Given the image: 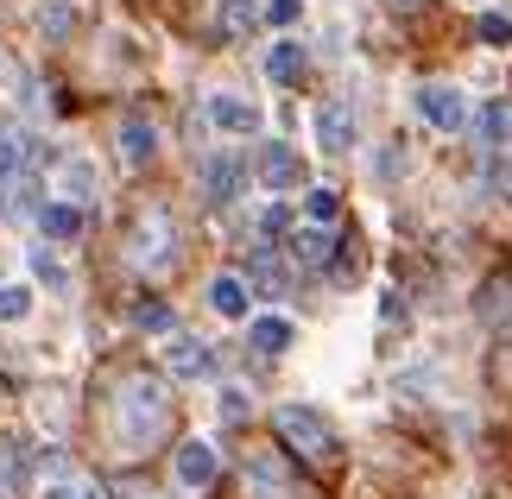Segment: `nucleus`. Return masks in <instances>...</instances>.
Listing matches in <instances>:
<instances>
[{
    "label": "nucleus",
    "instance_id": "nucleus-1",
    "mask_svg": "<svg viewBox=\"0 0 512 499\" xmlns=\"http://www.w3.org/2000/svg\"><path fill=\"white\" fill-rule=\"evenodd\" d=\"M171 411L177 405H171V386H165L159 373H127L121 386H114V411H108L114 449H121V455H146L165 436Z\"/></svg>",
    "mask_w": 512,
    "mask_h": 499
},
{
    "label": "nucleus",
    "instance_id": "nucleus-2",
    "mask_svg": "<svg viewBox=\"0 0 512 499\" xmlns=\"http://www.w3.org/2000/svg\"><path fill=\"white\" fill-rule=\"evenodd\" d=\"M177 259H184V228L171 222V209H146L127 228V266L146 272V278H171Z\"/></svg>",
    "mask_w": 512,
    "mask_h": 499
},
{
    "label": "nucleus",
    "instance_id": "nucleus-3",
    "mask_svg": "<svg viewBox=\"0 0 512 499\" xmlns=\"http://www.w3.org/2000/svg\"><path fill=\"white\" fill-rule=\"evenodd\" d=\"M411 114H418L430 133H468V121H475V108H468V95L456 83H418Z\"/></svg>",
    "mask_w": 512,
    "mask_h": 499
},
{
    "label": "nucleus",
    "instance_id": "nucleus-4",
    "mask_svg": "<svg viewBox=\"0 0 512 499\" xmlns=\"http://www.w3.org/2000/svg\"><path fill=\"white\" fill-rule=\"evenodd\" d=\"M272 424H279V436H285V443L304 455V462H323V455L336 449L329 424H323V417L310 411V405H279V411H272Z\"/></svg>",
    "mask_w": 512,
    "mask_h": 499
},
{
    "label": "nucleus",
    "instance_id": "nucleus-5",
    "mask_svg": "<svg viewBox=\"0 0 512 499\" xmlns=\"http://www.w3.org/2000/svg\"><path fill=\"white\" fill-rule=\"evenodd\" d=\"M215 474H222V455H215L209 436H184L171 455V481L184 487V493H209L215 487Z\"/></svg>",
    "mask_w": 512,
    "mask_h": 499
},
{
    "label": "nucleus",
    "instance_id": "nucleus-6",
    "mask_svg": "<svg viewBox=\"0 0 512 499\" xmlns=\"http://www.w3.org/2000/svg\"><path fill=\"white\" fill-rule=\"evenodd\" d=\"M196 184H203V203L209 209H234V203H241V190H247V165L234 152H209L203 171H196Z\"/></svg>",
    "mask_w": 512,
    "mask_h": 499
},
{
    "label": "nucleus",
    "instance_id": "nucleus-7",
    "mask_svg": "<svg viewBox=\"0 0 512 499\" xmlns=\"http://www.w3.org/2000/svg\"><path fill=\"white\" fill-rule=\"evenodd\" d=\"M310 133H317V146L329 158H348L354 146H361V121H354L348 102H323L317 114H310Z\"/></svg>",
    "mask_w": 512,
    "mask_h": 499
},
{
    "label": "nucleus",
    "instance_id": "nucleus-8",
    "mask_svg": "<svg viewBox=\"0 0 512 499\" xmlns=\"http://www.w3.org/2000/svg\"><path fill=\"white\" fill-rule=\"evenodd\" d=\"M209 127L228 133V139H260L266 114H260V102H247V95H209Z\"/></svg>",
    "mask_w": 512,
    "mask_h": 499
},
{
    "label": "nucleus",
    "instance_id": "nucleus-9",
    "mask_svg": "<svg viewBox=\"0 0 512 499\" xmlns=\"http://www.w3.org/2000/svg\"><path fill=\"white\" fill-rule=\"evenodd\" d=\"M165 373H171V379H209V373H215V348L203 342V335L171 329V335H165Z\"/></svg>",
    "mask_w": 512,
    "mask_h": 499
},
{
    "label": "nucleus",
    "instance_id": "nucleus-10",
    "mask_svg": "<svg viewBox=\"0 0 512 499\" xmlns=\"http://www.w3.org/2000/svg\"><path fill=\"white\" fill-rule=\"evenodd\" d=\"M260 184L272 190V196H291V190H304V152H291V146H279V139H272V146L260 152Z\"/></svg>",
    "mask_w": 512,
    "mask_h": 499
},
{
    "label": "nucleus",
    "instance_id": "nucleus-11",
    "mask_svg": "<svg viewBox=\"0 0 512 499\" xmlns=\"http://www.w3.org/2000/svg\"><path fill=\"white\" fill-rule=\"evenodd\" d=\"M57 190H64V203L89 209L95 196H102V171H95L83 152H64V158H57Z\"/></svg>",
    "mask_w": 512,
    "mask_h": 499
},
{
    "label": "nucleus",
    "instance_id": "nucleus-12",
    "mask_svg": "<svg viewBox=\"0 0 512 499\" xmlns=\"http://www.w3.org/2000/svg\"><path fill=\"white\" fill-rule=\"evenodd\" d=\"M260 70H266L272 89H298L304 70H310V51L298 45V38H272V51L260 57Z\"/></svg>",
    "mask_w": 512,
    "mask_h": 499
},
{
    "label": "nucleus",
    "instance_id": "nucleus-13",
    "mask_svg": "<svg viewBox=\"0 0 512 499\" xmlns=\"http://www.w3.org/2000/svg\"><path fill=\"white\" fill-rule=\"evenodd\" d=\"M209 310L222 316V323H247V316H253L247 278H241V272H215V278H209Z\"/></svg>",
    "mask_w": 512,
    "mask_h": 499
},
{
    "label": "nucleus",
    "instance_id": "nucleus-14",
    "mask_svg": "<svg viewBox=\"0 0 512 499\" xmlns=\"http://www.w3.org/2000/svg\"><path fill=\"white\" fill-rule=\"evenodd\" d=\"M114 152H121V165L146 171L152 158H159V133H152V121H140V114H127L121 133H114Z\"/></svg>",
    "mask_w": 512,
    "mask_h": 499
},
{
    "label": "nucleus",
    "instance_id": "nucleus-15",
    "mask_svg": "<svg viewBox=\"0 0 512 499\" xmlns=\"http://www.w3.org/2000/svg\"><path fill=\"white\" fill-rule=\"evenodd\" d=\"M247 342H253V354H291V342H298V323L291 316H247Z\"/></svg>",
    "mask_w": 512,
    "mask_h": 499
},
{
    "label": "nucleus",
    "instance_id": "nucleus-16",
    "mask_svg": "<svg viewBox=\"0 0 512 499\" xmlns=\"http://www.w3.org/2000/svg\"><path fill=\"white\" fill-rule=\"evenodd\" d=\"M247 481H253V493H279V499H291V493H298V481H291V468H285L272 449L247 455Z\"/></svg>",
    "mask_w": 512,
    "mask_h": 499
},
{
    "label": "nucleus",
    "instance_id": "nucleus-17",
    "mask_svg": "<svg viewBox=\"0 0 512 499\" xmlns=\"http://www.w3.org/2000/svg\"><path fill=\"white\" fill-rule=\"evenodd\" d=\"M32 222L45 228V241H76V234H83V209L76 203H45Z\"/></svg>",
    "mask_w": 512,
    "mask_h": 499
},
{
    "label": "nucleus",
    "instance_id": "nucleus-18",
    "mask_svg": "<svg viewBox=\"0 0 512 499\" xmlns=\"http://www.w3.org/2000/svg\"><path fill=\"white\" fill-rule=\"evenodd\" d=\"M38 209H45V196H38V184H32V177H13V184H7V196H0V215H7V222H32Z\"/></svg>",
    "mask_w": 512,
    "mask_h": 499
},
{
    "label": "nucleus",
    "instance_id": "nucleus-19",
    "mask_svg": "<svg viewBox=\"0 0 512 499\" xmlns=\"http://www.w3.org/2000/svg\"><path fill=\"white\" fill-rule=\"evenodd\" d=\"M32 304H38V291L26 285V278H7V285H0V329L26 323V316H32Z\"/></svg>",
    "mask_w": 512,
    "mask_h": 499
},
{
    "label": "nucleus",
    "instance_id": "nucleus-20",
    "mask_svg": "<svg viewBox=\"0 0 512 499\" xmlns=\"http://www.w3.org/2000/svg\"><path fill=\"white\" fill-rule=\"evenodd\" d=\"M304 222H310V228H336V222H342V196L329 190V184H310V190H304Z\"/></svg>",
    "mask_w": 512,
    "mask_h": 499
},
{
    "label": "nucleus",
    "instance_id": "nucleus-21",
    "mask_svg": "<svg viewBox=\"0 0 512 499\" xmlns=\"http://www.w3.org/2000/svg\"><path fill=\"white\" fill-rule=\"evenodd\" d=\"M475 127H481V139H487L494 152H506V146H512V108H506V102H481Z\"/></svg>",
    "mask_w": 512,
    "mask_h": 499
},
{
    "label": "nucleus",
    "instance_id": "nucleus-22",
    "mask_svg": "<svg viewBox=\"0 0 512 499\" xmlns=\"http://www.w3.org/2000/svg\"><path fill=\"white\" fill-rule=\"evenodd\" d=\"M329 247H336V241H329V228H298V234H291V259H298V266H323V259H329Z\"/></svg>",
    "mask_w": 512,
    "mask_h": 499
},
{
    "label": "nucleus",
    "instance_id": "nucleus-23",
    "mask_svg": "<svg viewBox=\"0 0 512 499\" xmlns=\"http://www.w3.org/2000/svg\"><path fill=\"white\" fill-rule=\"evenodd\" d=\"M32 278H38L45 291H70V266H64L51 247H32Z\"/></svg>",
    "mask_w": 512,
    "mask_h": 499
},
{
    "label": "nucleus",
    "instance_id": "nucleus-24",
    "mask_svg": "<svg viewBox=\"0 0 512 499\" xmlns=\"http://www.w3.org/2000/svg\"><path fill=\"white\" fill-rule=\"evenodd\" d=\"M475 38H481L487 51H506V45H512V19H506V13H481V19H475Z\"/></svg>",
    "mask_w": 512,
    "mask_h": 499
},
{
    "label": "nucleus",
    "instance_id": "nucleus-25",
    "mask_svg": "<svg viewBox=\"0 0 512 499\" xmlns=\"http://www.w3.org/2000/svg\"><path fill=\"white\" fill-rule=\"evenodd\" d=\"M253 228H260V241H279V234L291 228V209H285V196H272V203L253 215Z\"/></svg>",
    "mask_w": 512,
    "mask_h": 499
},
{
    "label": "nucleus",
    "instance_id": "nucleus-26",
    "mask_svg": "<svg viewBox=\"0 0 512 499\" xmlns=\"http://www.w3.org/2000/svg\"><path fill=\"white\" fill-rule=\"evenodd\" d=\"M215 411H222L228 424H247V417H253V398H247V386H222V392H215Z\"/></svg>",
    "mask_w": 512,
    "mask_h": 499
},
{
    "label": "nucleus",
    "instance_id": "nucleus-27",
    "mask_svg": "<svg viewBox=\"0 0 512 499\" xmlns=\"http://www.w3.org/2000/svg\"><path fill=\"white\" fill-rule=\"evenodd\" d=\"M253 13H260V0H215V19H222L228 32H247Z\"/></svg>",
    "mask_w": 512,
    "mask_h": 499
},
{
    "label": "nucleus",
    "instance_id": "nucleus-28",
    "mask_svg": "<svg viewBox=\"0 0 512 499\" xmlns=\"http://www.w3.org/2000/svg\"><path fill=\"white\" fill-rule=\"evenodd\" d=\"M298 13H304V0H260V19H266V26H298Z\"/></svg>",
    "mask_w": 512,
    "mask_h": 499
},
{
    "label": "nucleus",
    "instance_id": "nucleus-29",
    "mask_svg": "<svg viewBox=\"0 0 512 499\" xmlns=\"http://www.w3.org/2000/svg\"><path fill=\"white\" fill-rule=\"evenodd\" d=\"M108 64H127V70H140V45H133L127 32H108Z\"/></svg>",
    "mask_w": 512,
    "mask_h": 499
},
{
    "label": "nucleus",
    "instance_id": "nucleus-30",
    "mask_svg": "<svg viewBox=\"0 0 512 499\" xmlns=\"http://www.w3.org/2000/svg\"><path fill=\"white\" fill-rule=\"evenodd\" d=\"M0 487H7V493H26V462H19L13 449H0Z\"/></svg>",
    "mask_w": 512,
    "mask_h": 499
},
{
    "label": "nucleus",
    "instance_id": "nucleus-31",
    "mask_svg": "<svg viewBox=\"0 0 512 499\" xmlns=\"http://www.w3.org/2000/svg\"><path fill=\"white\" fill-rule=\"evenodd\" d=\"M51 499H102V487H89V481H64V487H51Z\"/></svg>",
    "mask_w": 512,
    "mask_h": 499
},
{
    "label": "nucleus",
    "instance_id": "nucleus-32",
    "mask_svg": "<svg viewBox=\"0 0 512 499\" xmlns=\"http://www.w3.org/2000/svg\"><path fill=\"white\" fill-rule=\"evenodd\" d=\"M70 19H76V13L64 7V0H57V7L45 13V32H51V38H64V32H70Z\"/></svg>",
    "mask_w": 512,
    "mask_h": 499
},
{
    "label": "nucleus",
    "instance_id": "nucleus-33",
    "mask_svg": "<svg viewBox=\"0 0 512 499\" xmlns=\"http://www.w3.org/2000/svg\"><path fill=\"white\" fill-rule=\"evenodd\" d=\"M13 171H19V152H13V139L0 133V177H13Z\"/></svg>",
    "mask_w": 512,
    "mask_h": 499
},
{
    "label": "nucleus",
    "instance_id": "nucleus-34",
    "mask_svg": "<svg viewBox=\"0 0 512 499\" xmlns=\"http://www.w3.org/2000/svg\"><path fill=\"white\" fill-rule=\"evenodd\" d=\"M392 7H399V13H418V7H424V0H392Z\"/></svg>",
    "mask_w": 512,
    "mask_h": 499
},
{
    "label": "nucleus",
    "instance_id": "nucleus-35",
    "mask_svg": "<svg viewBox=\"0 0 512 499\" xmlns=\"http://www.w3.org/2000/svg\"><path fill=\"white\" fill-rule=\"evenodd\" d=\"M500 184H506V196H512V165H506V177H500Z\"/></svg>",
    "mask_w": 512,
    "mask_h": 499
}]
</instances>
